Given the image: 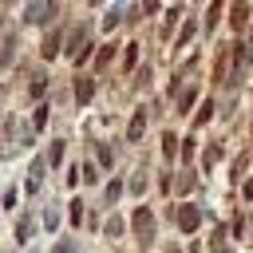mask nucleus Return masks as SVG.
<instances>
[{
    "mask_svg": "<svg viewBox=\"0 0 253 253\" xmlns=\"http://www.w3.org/2000/svg\"><path fill=\"white\" fill-rule=\"evenodd\" d=\"M91 95H95V83L83 75V79H75V99L79 103H91Z\"/></svg>",
    "mask_w": 253,
    "mask_h": 253,
    "instance_id": "obj_2",
    "label": "nucleus"
},
{
    "mask_svg": "<svg viewBox=\"0 0 253 253\" xmlns=\"http://www.w3.org/2000/svg\"><path fill=\"white\" fill-rule=\"evenodd\" d=\"M59 43H63V36H59V28H51V32H47V36L40 40V55H43V59L51 63V59L59 55Z\"/></svg>",
    "mask_w": 253,
    "mask_h": 253,
    "instance_id": "obj_1",
    "label": "nucleus"
},
{
    "mask_svg": "<svg viewBox=\"0 0 253 253\" xmlns=\"http://www.w3.org/2000/svg\"><path fill=\"white\" fill-rule=\"evenodd\" d=\"M115 24H119V4H111V8L103 12V24H99V28H103V32H115Z\"/></svg>",
    "mask_w": 253,
    "mask_h": 253,
    "instance_id": "obj_3",
    "label": "nucleus"
}]
</instances>
